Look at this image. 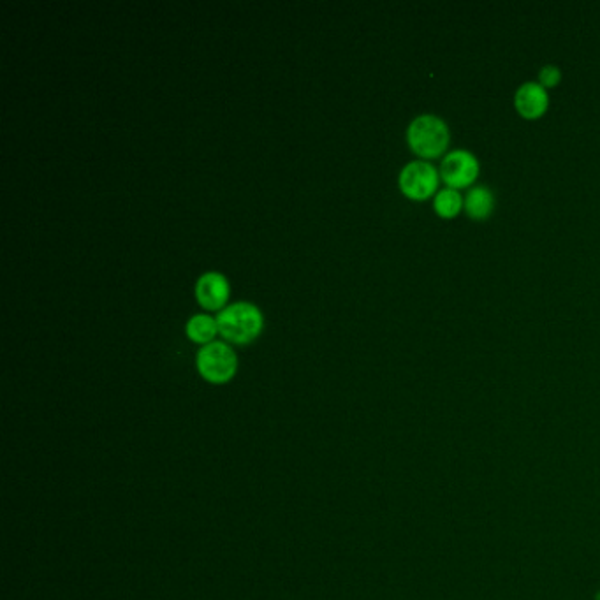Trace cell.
I'll list each match as a JSON object with an SVG mask.
<instances>
[{
  "label": "cell",
  "instance_id": "2",
  "mask_svg": "<svg viewBox=\"0 0 600 600\" xmlns=\"http://www.w3.org/2000/svg\"><path fill=\"white\" fill-rule=\"evenodd\" d=\"M217 326L222 337L235 344H247L257 337L263 326V315L252 303L240 301L220 310Z\"/></svg>",
  "mask_w": 600,
  "mask_h": 600
},
{
  "label": "cell",
  "instance_id": "3",
  "mask_svg": "<svg viewBox=\"0 0 600 600\" xmlns=\"http://www.w3.org/2000/svg\"><path fill=\"white\" fill-rule=\"evenodd\" d=\"M196 363L199 374L203 375L206 381L224 384L235 375L238 359L229 345L224 342H210L198 352Z\"/></svg>",
  "mask_w": 600,
  "mask_h": 600
},
{
  "label": "cell",
  "instance_id": "6",
  "mask_svg": "<svg viewBox=\"0 0 600 600\" xmlns=\"http://www.w3.org/2000/svg\"><path fill=\"white\" fill-rule=\"evenodd\" d=\"M514 108L527 120L544 117L549 108L548 90L539 81L523 83L514 94Z\"/></svg>",
  "mask_w": 600,
  "mask_h": 600
},
{
  "label": "cell",
  "instance_id": "8",
  "mask_svg": "<svg viewBox=\"0 0 600 600\" xmlns=\"http://www.w3.org/2000/svg\"><path fill=\"white\" fill-rule=\"evenodd\" d=\"M495 194L491 189L484 185H476L470 189L469 194L465 196V212L472 220L490 219L491 213L495 210Z\"/></svg>",
  "mask_w": 600,
  "mask_h": 600
},
{
  "label": "cell",
  "instance_id": "4",
  "mask_svg": "<svg viewBox=\"0 0 600 600\" xmlns=\"http://www.w3.org/2000/svg\"><path fill=\"white\" fill-rule=\"evenodd\" d=\"M398 182L407 198L414 199V201H426L437 194L440 173L430 162L412 161L402 169Z\"/></svg>",
  "mask_w": 600,
  "mask_h": 600
},
{
  "label": "cell",
  "instance_id": "9",
  "mask_svg": "<svg viewBox=\"0 0 600 600\" xmlns=\"http://www.w3.org/2000/svg\"><path fill=\"white\" fill-rule=\"evenodd\" d=\"M463 208H465V198L461 196L460 191H454L449 187L437 192L433 198V210L440 219H454L460 215Z\"/></svg>",
  "mask_w": 600,
  "mask_h": 600
},
{
  "label": "cell",
  "instance_id": "11",
  "mask_svg": "<svg viewBox=\"0 0 600 600\" xmlns=\"http://www.w3.org/2000/svg\"><path fill=\"white\" fill-rule=\"evenodd\" d=\"M560 81H562V71H560V67L553 66V64L541 67V71H539V83H541L542 87L546 88V90H548V88L558 87Z\"/></svg>",
  "mask_w": 600,
  "mask_h": 600
},
{
  "label": "cell",
  "instance_id": "1",
  "mask_svg": "<svg viewBox=\"0 0 600 600\" xmlns=\"http://www.w3.org/2000/svg\"><path fill=\"white\" fill-rule=\"evenodd\" d=\"M407 141L412 152L421 159H439L449 148L451 132L437 115H419L410 122Z\"/></svg>",
  "mask_w": 600,
  "mask_h": 600
},
{
  "label": "cell",
  "instance_id": "7",
  "mask_svg": "<svg viewBox=\"0 0 600 600\" xmlns=\"http://www.w3.org/2000/svg\"><path fill=\"white\" fill-rule=\"evenodd\" d=\"M196 296L203 307L212 308V310L222 307L229 296V284H227L226 277L215 271H208L196 284Z\"/></svg>",
  "mask_w": 600,
  "mask_h": 600
},
{
  "label": "cell",
  "instance_id": "10",
  "mask_svg": "<svg viewBox=\"0 0 600 600\" xmlns=\"http://www.w3.org/2000/svg\"><path fill=\"white\" fill-rule=\"evenodd\" d=\"M217 330H219L217 319H213L210 315H194L191 321L187 322V335L198 344H210Z\"/></svg>",
  "mask_w": 600,
  "mask_h": 600
},
{
  "label": "cell",
  "instance_id": "5",
  "mask_svg": "<svg viewBox=\"0 0 600 600\" xmlns=\"http://www.w3.org/2000/svg\"><path fill=\"white\" fill-rule=\"evenodd\" d=\"M479 161L476 155L469 150H453L444 155L440 164V178L444 180L449 189L461 191L467 189L479 178Z\"/></svg>",
  "mask_w": 600,
  "mask_h": 600
}]
</instances>
